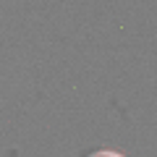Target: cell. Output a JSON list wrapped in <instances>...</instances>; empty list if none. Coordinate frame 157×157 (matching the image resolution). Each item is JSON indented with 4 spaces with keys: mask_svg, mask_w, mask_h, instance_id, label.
I'll return each instance as SVG.
<instances>
[{
    "mask_svg": "<svg viewBox=\"0 0 157 157\" xmlns=\"http://www.w3.org/2000/svg\"><path fill=\"white\" fill-rule=\"evenodd\" d=\"M100 157H110V155H100Z\"/></svg>",
    "mask_w": 157,
    "mask_h": 157,
    "instance_id": "1",
    "label": "cell"
}]
</instances>
